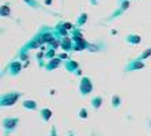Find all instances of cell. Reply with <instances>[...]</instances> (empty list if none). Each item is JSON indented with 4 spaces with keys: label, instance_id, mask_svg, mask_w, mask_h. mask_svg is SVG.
<instances>
[{
    "label": "cell",
    "instance_id": "cell-1",
    "mask_svg": "<svg viewBox=\"0 0 151 136\" xmlns=\"http://www.w3.org/2000/svg\"><path fill=\"white\" fill-rule=\"evenodd\" d=\"M17 98H18V94H12V97L6 95V97L3 98L1 104H3V105H11V104H14V101H17Z\"/></svg>",
    "mask_w": 151,
    "mask_h": 136
},
{
    "label": "cell",
    "instance_id": "cell-2",
    "mask_svg": "<svg viewBox=\"0 0 151 136\" xmlns=\"http://www.w3.org/2000/svg\"><path fill=\"white\" fill-rule=\"evenodd\" d=\"M17 122H18V120H6L4 121V127H7L8 129H12Z\"/></svg>",
    "mask_w": 151,
    "mask_h": 136
}]
</instances>
